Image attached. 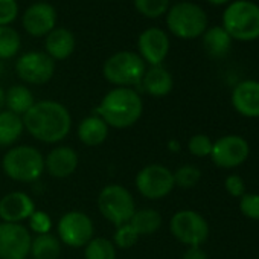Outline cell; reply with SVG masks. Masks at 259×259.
<instances>
[{
    "label": "cell",
    "instance_id": "9a60e30c",
    "mask_svg": "<svg viewBox=\"0 0 259 259\" xmlns=\"http://www.w3.org/2000/svg\"><path fill=\"white\" fill-rule=\"evenodd\" d=\"M34 212V200L22 191L10 192L0 200V220L4 223L22 224V221L28 220Z\"/></svg>",
    "mask_w": 259,
    "mask_h": 259
},
{
    "label": "cell",
    "instance_id": "d6986e66",
    "mask_svg": "<svg viewBox=\"0 0 259 259\" xmlns=\"http://www.w3.org/2000/svg\"><path fill=\"white\" fill-rule=\"evenodd\" d=\"M108 125L98 116V114H92L84 117L79 125H78V138L79 141L87 145V147H98L101 144H104V141L108 136Z\"/></svg>",
    "mask_w": 259,
    "mask_h": 259
},
{
    "label": "cell",
    "instance_id": "ab89813d",
    "mask_svg": "<svg viewBox=\"0 0 259 259\" xmlns=\"http://www.w3.org/2000/svg\"><path fill=\"white\" fill-rule=\"evenodd\" d=\"M209 4H212V5H224V4H227L229 0H207Z\"/></svg>",
    "mask_w": 259,
    "mask_h": 259
},
{
    "label": "cell",
    "instance_id": "6da1fadb",
    "mask_svg": "<svg viewBox=\"0 0 259 259\" xmlns=\"http://www.w3.org/2000/svg\"><path fill=\"white\" fill-rule=\"evenodd\" d=\"M26 132L43 144H58L66 139L72 130L69 110L57 101H38L23 116Z\"/></svg>",
    "mask_w": 259,
    "mask_h": 259
},
{
    "label": "cell",
    "instance_id": "83f0119b",
    "mask_svg": "<svg viewBox=\"0 0 259 259\" xmlns=\"http://www.w3.org/2000/svg\"><path fill=\"white\" fill-rule=\"evenodd\" d=\"M20 49V35L10 26H0V60L13 58Z\"/></svg>",
    "mask_w": 259,
    "mask_h": 259
},
{
    "label": "cell",
    "instance_id": "3957f363",
    "mask_svg": "<svg viewBox=\"0 0 259 259\" xmlns=\"http://www.w3.org/2000/svg\"><path fill=\"white\" fill-rule=\"evenodd\" d=\"M4 172L14 182L34 183L45 172L43 154L31 145L10 148L2 160Z\"/></svg>",
    "mask_w": 259,
    "mask_h": 259
},
{
    "label": "cell",
    "instance_id": "44dd1931",
    "mask_svg": "<svg viewBox=\"0 0 259 259\" xmlns=\"http://www.w3.org/2000/svg\"><path fill=\"white\" fill-rule=\"evenodd\" d=\"M144 90L156 98L166 96L174 85L171 73L162 67V66H151L148 70H145V75L141 81Z\"/></svg>",
    "mask_w": 259,
    "mask_h": 259
},
{
    "label": "cell",
    "instance_id": "277c9868",
    "mask_svg": "<svg viewBox=\"0 0 259 259\" xmlns=\"http://www.w3.org/2000/svg\"><path fill=\"white\" fill-rule=\"evenodd\" d=\"M223 28L230 38L239 41L259 38V7L248 0H236L223 14Z\"/></svg>",
    "mask_w": 259,
    "mask_h": 259
},
{
    "label": "cell",
    "instance_id": "60d3db41",
    "mask_svg": "<svg viewBox=\"0 0 259 259\" xmlns=\"http://www.w3.org/2000/svg\"><path fill=\"white\" fill-rule=\"evenodd\" d=\"M4 73V64H2V60H0V75Z\"/></svg>",
    "mask_w": 259,
    "mask_h": 259
},
{
    "label": "cell",
    "instance_id": "4fadbf2b",
    "mask_svg": "<svg viewBox=\"0 0 259 259\" xmlns=\"http://www.w3.org/2000/svg\"><path fill=\"white\" fill-rule=\"evenodd\" d=\"M16 70L29 84H46L54 76L55 63L45 52H28L17 60Z\"/></svg>",
    "mask_w": 259,
    "mask_h": 259
},
{
    "label": "cell",
    "instance_id": "e575fe53",
    "mask_svg": "<svg viewBox=\"0 0 259 259\" xmlns=\"http://www.w3.org/2000/svg\"><path fill=\"white\" fill-rule=\"evenodd\" d=\"M19 13L16 0H0V26H8Z\"/></svg>",
    "mask_w": 259,
    "mask_h": 259
},
{
    "label": "cell",
    "instance_id": "603a6c76",
    "mask_svg": "<svg viewBox=\"0 0 259 259\" xmlns=\"http://www.w3.org/2000/svg\"><path fill=\"white\" fill-rule=\"evenodd\" d=\"M35 104L32 92L25 85H13L5 92V107L14 114L25 116Z\"/></svg>",
    "mask_w": 259,
    "mask_h": 259
},
{
    "label": "cell",
    "instance_id": "9c48e42d",
    "mask_svg": "<svg viewBox=\"0 0 259 259\" xmlns=\"http://www.w3.org/2000/svg\"><path fill=\"white\" fill-rule=\"evenodd\" d=\"M57 232L61 244L73 248H81L85 247L93 238L95 226L87 213L79 210H72L60 218Z\"/></svg>",
    "mask_w": 259,
    "mask_h": 259
},
{
    "label": "cell",
    "instance_id": "74e56055",
    "mask_svg": "<svg viewBox=\"0 0 259 259\" xmlns=\"http://www.w3.org/2000/svg\"><path fill=\"white\" fill-rule=\"evenodd\" d=\"M5 108V90L0 87V113L4 111Z\"/></svg>",
    "mask_w": 259,
    "mask_h": 259
},
{
    "label": "cell",
    "instance_id": "ac0fdd59",
    "mask_svg": "<svg viewBox=\"0 0 259 259\" xmlns=\"http://www.w3.org/2000/svg\"><path fill=\"white\" fill-rule=\"evenodd\" d=\"M79 159L78 153L67 145H60L54 148L45 157V169L55 179H67L78 168Z\"/></svg>",
    "mask_w": 259,
    "mask_h": 259
},
{
    "label": "cell",
    "instance_id": "cb8c5ba5",
    "mask_svg": "<svg viewBox=\"0 0 259 259\" xmlns=\"http://www.w3.org/2000/svg\"><path fill=\"white\" fill-rule=\"evenodd\" d=\"M29 254L32 259H58L61 254V241L51 232L35 235L31 242Z\"/></svg>",
    "mask_w": 259,
    "mask_h": 259
},
{
    "label": "cell",
    "instance_id": "484cf974",
    "mask_svg": "<svg viewBox=\"0 0 259 259\" xmlns=\"http://www.w3.org/2000/svg\"><path fill=\"white\" fill-rule=\"evenodd\" d=\"M139 236H147L156 233L162 226V215L154 209H141L136 210L132 220L128 221Z\"/></svg>",
    "mask_w": 259,
    "mask_h": 259
},
{
    "label": "cell",
    "instance_id": "5bb4252c",
    "mask_svg": "<svg viewBox=\"0 0 259 259\" xmlns=\"http://www.w3.org/2000/svg\"><path fill=\"white\" fill-rule=\"evenodd\" d=\"M139 51L145 63L160 66L169 52V38L159 28H148L139 37Z\"/></svg>",
    "mask_w": 259,
    "mask_h": 259
},
{
    "label": "cell",
    "instance_id": "d6a6232c",
    "mask_svg": "<svg viewBox=\"0 0 259 259\" xmlns=\"http://www.w3.org/2000/svg\"><path fill=\"white\" fill-rule=\"evenodd\" d=\"M239 210L244 217L259 221V194H244L239 198Z\"/></svg>",
    "mask_w": 259,
    "mask_h": 259
},
{
    "label": "cell",
    "instance_id": "1f68e13d",
    "mask_svg": "<svg viewBox=\"0 0 259 259\" xmlns=\"http://www.w3.org/2000/svg\"><path fill=\"white\" fill-rule=\"evenodd\" d=\"M213 142L206 135H195L188 142V150L195 157H207L210 156Z\"/></svg>",
    "mask_w": 259,
    "mask_h": 259
},
{
    "label": "cell",
    "instance_id": "e0dca14e",
    "mask_svg": "<svg viewBox=\"0 0 259 259\" xmlns=\"http://www.w3.org/2000/svg\"><path fill=\"white\" fill-rule=\"evenodd\" d=\"M232 105L244 117H259V81L245 79L236 84L232 92Z\"/></svg>",
    "mask_w": 259,
    "mask_h": 259
},
{
    "label": "cell",
    "instance_id": "2e32d148",
    "mask_svg": "<svg viewBox=\"0 0 259 259\" xmlns=\"http://www.w3.org/2000/svg\"><path fill=\"white\" fill-rule=\"evenodd\" d=\"M55 22L57 13L54 7L45 2L31 5L23 16V26L26 32H29L34 37L48 35L55 28Z\"/></svg>",
    "mask_w": 259,
    "mask_h": 259
},
{
    "label": "cell",
    "instance_id": "f546056e",
    "mask_svg": "<svg viewBox=\"0 0 259 259\" xmlns=\"http://www.w3.org/2000/svg\"><path fill=\"white\" fill-rule=\"evenodd\" d=\"M135 7L145 17L156 19L168 11L169 0H135Z\"/></svg>",
    "mask_w": 259,
    "mask_h": 259
},
{
    "label": "cell",
    "instance_id": "4316f807",
    "mask_svg": "<svg viewBox=\"0 0 259 259\" xmlns=\"http://www.w3.org/2000/svg\"><path fill=\"white\" fill-rule=\"evenodd\" d=\"M84 259H116V247L107 238H92L84 247Z\"/></svg>",
    "mask_w": 259,
    "mask_h": 259
},
{
    "label": "cell",
    "instance_id": "7402d4cb",
    "mask_svg": "<svg viewBox=\"0 0 259 259\" xmlns=\"http://www.w3.org/2000/svg\"><path fill=\"white\" fill-rule=\"evenodd\" d=\"M23 117L4 110L0 113V148L13 147L23 135Z\"/></svg>",
    "mask_w": 259,
    "mask_h": 259
},
{
    "label": "cell",
    "instance_id": "5b68a950",
    "mask_svg": "<svg viewBox=\"0 0 259 259\" xmlns=\"http://www.w3.org/2000/svg\"><path fill=\"white\" fill-rule=\"evenodd\" d=\"M145 70L147 66L142 57L130 51H122L111 55L104 63L102 69L105 79L117 87H130L141 84Z\"/></svg>",
    "mask_w": 259,
    "mask_h": 259
},
{
    "label": "cell",
    "instance_id": "30bf717a",
    "mask_svg": "<svg viewBox=\"0 0 259 259\" xmlns=\"http://www.w3.org/2000/svg\"><path fill=\"white\" fill-rule=\"evenodd\" d=\"M172 171L163 165H148L136 176V188L139 194L148 200H160L171 194L174 189Z\"/></svg>",
    "mask_w": 259,
    "mask_h": 259
},
{
    "label": "cell",
    "instance_id": "7c38bea8",
    "mask_svg": "<svg viewBox=\"0 0 259 259\" xmlns=\"http://www.w3.org/2000/svg\"><path fill=\"white\" fill-rule=\"evenodd\" d=\"M250 156L248 142L236 135H227L213 142L210 159L218 168L232 169L242 165Z\"/></svg>",
    "mask_w": 259,
    "mask_h": 259
},
{
    "label": "cell",
    "instance_id": "52a82bcc",
    "mask_svg": "<svg viewBox=\"0 0 259 259\" xmlns=\"http://www.w3.org/2000/svg\"><path fill=\"white\" fill-rule=\"evenodd\" d=\"M166 23L174 35L191 40L204 34L207 28V16L201 7L191 2H180L169 10Z\"/></svg>",
    "mask_w": 259,
    "mask_h": 259
},
{
    "label": "cell",
    "instance_id": "ba28073f",
    "mask_svg": "<svg viewBox=\"0 0 259 259\" xmlns=\"http://www.w3.org/2000/svg\"><path fill=\"white\" fill-rule=\"evenodd\" d=\"M169 230L177 241L188 247H200L209 236L206 218L191 209L176 212L169 221Z\"/></svg>",
    "mask_w": 259,
    "mask_h": 259
},
{
    "label": "cell",
    "instance_id": "8992f818",
    "mask_svg": "<svg viewBox=\"0 0 259 259\" xmlns=\"http://www.w3.org/2000/svg\"><path fill=\"white\" fill-rule=\"evenodd\" d=\"M98 209L101 215L116 227L132 220L136 212L135 198L126 188L120 185H107L98 197Z\"/></svg>",
    "mask_w": 259,
    "mask_h": 259
},
{
    "label": "cell",
    "instance_id": "d590c367",
    "mask_svg": "<svg viewBox=\"0 0 259 259\" xmlns=\"http://www.w3.org/2000/svg\"><path fill=\"white\" fill-rule=\"evenodd\" d=\"M224 188L232 197H236V198H241L245 194V183H244L242 177L238 174L227 176L224 180Z\"/></svg>",
    "mask_w": 259,
    "mask_h": 259
},
{
    "label": "cell",
    "instance_id": "f35d334b",
    "mask_svg": "<svg viewBox=\"0 0 259 259\" xmlns=\"http://www.w3.org/2000/svg\"><path fill=\"white\" fill-rule=\"evenodd\" d=\"M169 147H171V148H169L171 151H180V144L176 142V141H174V142H169Z\"/></svg>",
    "mask_w": 259,
    "mask_h": 259
},
{
    "label": "cell",
    "instance_id": "8fae6325",
    "mask_svg": "<svg viewBox=\"0 0 259 259\" xmlns=\"http://www.w3.org/2000/svg\"><path fill=\"white\" fill-rule=\"evenodd\" d=\"M29 229L17 223H0V259H26L31 250Z\"/></svg>",
    "mask_w": 259,
    "mask_h": 259
},
{
    "label": "cell",
    "instance_id": "d4e9b609",
    "mask_svg": "<svg viewBox=\"0 0 259 259\" xmlns=\"http://www.w3.org/2000/svg\"><path fill=\"white\" fill-rule=\"evenodd\" d=\"M203 46L212 58H221L230 51L232 38L223 26H215L204 31Z\"/></svg>",
    "mask_w": 259,
    "mask_h": 259
},
{
    "label": "cell",
    "instance_id": "8d00e7d4",
    "mask_svg": "<svg viewBox=\"0 0 259 259\" xmlns=\"http://www.w3.org/2000/svg\"><path fill=\"white\" fill-rule=\"evenodd\" d=\"M182 259H209V257H207V253L201 247H188Z\"/></svg>",
    "mask_w": 259,
    "mask_h": 259
},
{
    "label": "cell",
    "instance_id": "f1b7e54d",
    "mask_svg": "<svg viewBox=\"0 0 259 259\" xmlns=\"http://www.w3.org/2000/svg\"><path fill=\"white\" fill-rule=\"evenodd\" d=\"M172 176H174L176 186L183 189H191L197 186L198 182L201 180V171L194 165H183L179 169H176Z\"/></svg>",
    "mask_w": 259,
    "mask_h": 259
},
{
    "label": "cell",
    "instance_id": "ffe728a7",
    "mask_svg": "<svg viewBox=\"0 0 259 259\" xmlns=\"http://www.w3.org/2000/svg\"><path fill=\"white\" fill-rule=\"evenodd\" d=\"M46 54L52 60H66L75 51V37L69 29H52L46 37Z\"/></svg>",
    "mask_w": 259,
    "mask_h": 259
},
{
    "label": "cell",
    "instance_id": "4dcf8cb0",
    "mask_svg": "<svg viewBox=\"0 0 259 259\" xmlns=\"http://www.w3.org/2000/svg\"><path fill=\"white\" fill-rule=\"evenodd\" d=\"M139 238L141 236L132 226H130V223H125V224L116 227L113 244H114V247H119V248H132L133 245H136Z\"/></svg>",
    "mask_w": 259,
    "mask_h": 259
},
{
    "label": "cell",
    "instance_id": "836d02e7",
    "mask_svg": "<svg viewBox=\"0 0 259 259\" xmlns=\"http://www.w3.org/2000/svg\"><path fill=\"white\" fill-rule=\"evenodd\" d=\"M29 221V230H32L35 235H41V233H49L52 229V218L43 212V210H37L28 218Z\"/></svg>",
    "mask_w": 259,
    "mask_h": 259
},
{
    "label": "cell",
    "instance_id": "7a4b0ae2",
    "mask_svg": "<svg viewBox=\"0 0 259 259\" xmlns=\"http://www.w3.org/2000/svg\"><path fill=\"white\" fill-rule=\"evenodd\" d=\"M108 126L123 130L133 126L144 113L141 95L130 87H116L110 90L95 111Z\"/></svg>",
    "mask_w": 259,
    "mask_h": 259
}]
</instances>
